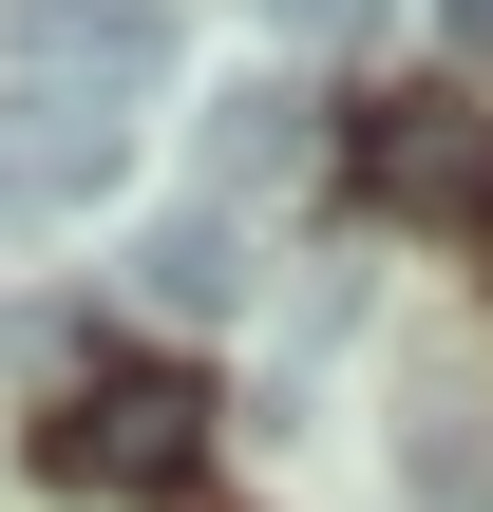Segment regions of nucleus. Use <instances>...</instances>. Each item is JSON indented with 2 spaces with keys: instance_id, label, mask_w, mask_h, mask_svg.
Here are the masks:
<instances>
[{
  "instance_id": "obj_1",
  "label": "nucleus",
  "mask_w": 493,
  "mask_h": 512,
  "mask_svg": "<svg viewBox=\"0 0 493 512\" xmlns=\"http://www.w3.org/2000/svg\"><path fill=\"white\" fill-rule=\"evenodd\" d=\"M190 456H209V399L171 361H95L38 418V475H76V494H190Z\"/></svg>"
},
{
  "instance_id": "obj_2",
  "label": "nucleus",
  "mask_w": 493,
  "mask_h": 512,
  "mask_svg": "<svg viewBox=\"0 0 493 512\" xmlns=\"http://www.w3.org/2000/svg\"><path fill=\"white\" fill-rule=\"evenodd\" d=\"M114 171H133V95L57 76V57H0V209H95Z\"/></svg>"
},
{
  "instance_id": "obj_3",
  "label": "nucleus",
  "mask_w": 493,
  "mask_h": 512,
  "mask_svg": "<svg viewBox=\"0 0 493 512\" xmlns=\"http://www.w3.org/2000/svg\"><path fill=\"white\" fill-rule=\"evenodd\" d=\"M361 190L399 228H493V114L475 95H380L361 114Z\"/></svg>"
},
{
  "instance_id": "obj_4",
  "label": "nucleus",
  "mask_w": 493,
  "mask_h": 512,
  "mask_svg": "<svg viewBox=\"0 0 493 512\" xmlns=\"http://www.w3.org/2000/svg\"><path fill=\"white\" fill-rule=\"evenodd\" d=\"M133 285H152V304H190V323H228V304H247V247H228V209H171V228L133 247Z\"/></svg>"
},
{
  "instance_id": "obj_5",
  "label": "nucleus",
  "mask_w": 493,
  "mask_h": 512,
  "mask_svg": "<svg viewBox=\"0 0 493 512\" xmlns=\"http://www.w3.org/2000/svg\"><path fill=\"white\" fill-rule=\"evenodd\" d=\"M209 171H304V95H228L209 114Z\"/></svg>"
},
{
  "instance_id": "obj_6",
  "label": "nucleus",
  "mask_w": 493,
  "mask_h": 512,
  "mask_svg": "<svg viewBox=\"0 0 493 512\" xmlns=\"http://www.w3.org/2000/svg\"><path fill=\"white\" fill-rule=\"evenodd\" d=\"M266 19H285V38H361L380 0H266Z\"/></svg>"
},
{
  "instance_id": "obj_7",
  "label": "nucleus",
  "mask_w": 493,
  "mask_h": 512,
  "mask_svg": "<svg viewBox=\"0 0 493 512\" xmlns=\"http://www.w3.org/2000/svg\"><path fill=\"white\" fill-rule=\"evenodd\" d=\"M437 38H456V57H493V0H437Z\"/></svg>"
}]
</instances>
